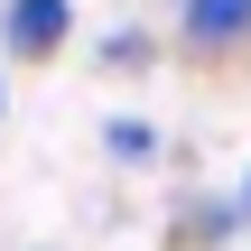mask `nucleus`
Returning <instances> with one entry per match:
<instances>
[{"label": "nucleus", "mask_w": 251, "mask_h": 251, "mask_svg": "<svg viewBox=\"0 0 251 251\" xmlns=\"http://www.w3.org/2000/svg\"><path fill=\"white\" fill-rule=\"evenodd\" d=\"M102 65H149V37H102Z\"/></svg>", "instance_id": "39448f33"}, {"label": "nucleus", "mask_w": 251, "mask_h": 251, "mask_svg": "<svg viewBox=\"0 0 251 251\" xmlns=\"http://www.w3.org/2000/svg\"><path fill=\"white\" fill-rule=\"evenodd\" d=\"M65 28H75V0H9V56H56L65 47Z\"/></svg>", "instance_id": "f257e3e1"}, {"label": "nucleus", "mask_w": 251, "mask_h": 251, "mask_svg": "<svg viewBox=\"0 0 251 251\" xmlns=\"http://www.w3.org/2000/svg\"><path fill=\"white\" fill-rule=\"evenodd\" d=\"M242 224V205H196V214H177V233H168V251H214L224 233Z\"/></svg>", "instance_id": "7ed1b4c3"}, {"label": "nucleus", "mask_w": 251, "mask_h": 251, "mask_svg": "<svg viewBox=\"0 0 251 251\" xmlns=\"http://www.w3.org/2000/svg\"><path fill=\"white\" fill-rule=\"evenodd\" d=\"M102 149L140 168V158H158V130H149V121H102Z\"/></svg>", "instance_id": "20e7f679"}, {"label": "nucleus", "mask_w": 251, "mask_h": 251, "mask_svg": "<svg viewBox=\"0 0 251 251\" xmlns=\"http://www.w3.org/2000/svg\"><path fill=\"white\" fill-rule=\"evenodd\" d=\"M242 214H251V177H242Z\"/></svg>", "instance_id": "423d86ee"}, {"label": "nucleus", "mask_w": 251, "mask_h": 251, "mask_svg": "<svg viewBox=\"0 0 251 251\" xmlns=\"http://www.w3.org/2000/svg\"><path fill=\"white\" fill-rule=\"evenodd\" d=\"M177 19H186L196 47H233V37H251V0H177Z\"/></svg>", "instance_id": "f03ea898"}]
</instances>
